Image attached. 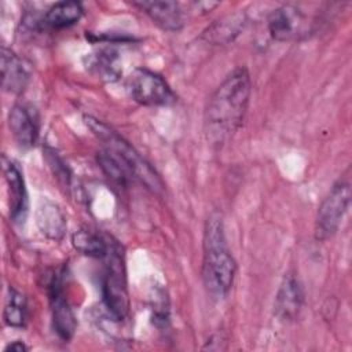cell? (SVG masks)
Masks as SVG:
<instances>
[{
	"label": "cell",
	"instance_id": "obj_3",
	"mask_svg": "<svg viewBox=\"0 0 352 352\" xmlns=\"http://www.w3.org/2000/svg\"><path fill=\"white\" fill-rule=\"evenodd\" d=\"M84 121L87 126L94 132V135H96L102 142H104L107 148L122 161V164L126 166L132 177L140 180L153 192L158 194L164 190L162 180L160 179L157 172L125 139H122L116 131H113L110 126H107L98 118L85 116Z\"/></svg>",
	"mask_w": 352,
	"mask_h": 352
},
{
	"label": "cell",
	"instance_id": "obj_17",
	"mask_svg": "<svg viewBox=\"0 0 352 352\" xmlns=\"http://www.w3.org/2000/svg\"><path fill=\"white\" fill-rule=\"evenodd\" d=\"M72 243L77 252L95 258H106L113 242L89 230H78L72 236Z\"/></svg>",
	"mask_w": 352,
	"mask_h": 352
},
{
	"label": "cell",
	"instance_id": "obj_19",
	"mask_svg": "<svg viewBox=\"0 0 352 352\" xmlns=\"http://www.w3.org/2000/svg\"><path fill=\"white\" fill-rule=\"evenodd\" d=\"M96 161H98L100 169L104 172V175L121 186H124L126 183L128 177L132 176L129 173V170L126 169V166L122 164V161L114 153H111L109 148L100 150L96 155Z\"/></svg>",
	"mask_w": 352,
	"mask_h": 352
},
{
	"label": "cell",
	"instance_id": "obj_8",
	"mask_svg": "<svg viewBox=\"0 0 352 352\" xmlns=\"http://www.w3.org/2000/svg\"><path fill=\"white\" fill-rule=\"evenodd\" d=\"M8 126L21 147H33L40 133V114L33 104L18 103L10 110Z\"/></svg>",
	"mask_w": 352,
	"mask_h": 352
},
{
	"label": "cell",
	"instance_id": "obj_18",
	"mask_svg": "<svg viewBox=\"0 0 352 352\" xmlns=\"http://www.w3.org/2000/svg\"><path fill=\"white\" fill-rule=\"evenodd\" d=\"M3 318L10 327H25L28 320V301L26 297L14 287L8 289Z\"/></svg>",
	"mask_w": 352,
	"mask_h": 352
},
{
	"label": "cell",
	"instance_id": "obj_12",
	"mask_svg": "<svg viewBox=\"0 0 352 352\" xmlns=\"http://www.w3.org/2000/svg\"><path fill=\"white\" fill-rule=\"evenodd\" d=\"M30 78V70L15 52L1 48V87L6 92L21 94Z\"/></svg>",
	"mask_w": 352,
	"mask_h": 352
},
{
	"label": "cell",
	"instance_id": "obj_4",
	"mask_svg": "<svg viewBox=\"0 0 352 352\" xmlns=\"http://www.w3.org/2000/svg\"><path fill=\"white\" fill-rule=\"evenodd\" d=\"M106 260L107 264L102 280V298L111 316L117 320H121L128 315L129 298L124 260L118 245H111Z\"/></svg>",
	"mask_w": 352,
	"mask_h": 352
},
{
	"label": "cell",
	"instance_id": "obj_16",
	"mask_svg": "<svg viewBox=\"0 0 352 352\" xmlns=\"http://www.w3.org/2000/svg\"><path fill=\"white\" fill-rule=\"evenodd\" d=\"M36 223L41 234L52 241H60L66 231V219L59 206L48 199L43 201L36 210Z\"/></svg>",
	"mask_w": 352,
	"mask_h": 352
},
{
	"label": "cell",
	"instance_id": "obj_15",
	"mask_svg": "<svg viewBox=\"0 0 352 352\" xmlns=\"http://www.w3.org/2000/svg\"><path fill=\"white\" fill-rule=\"evenodd\" d=\"M246 25V15L245 12H234L228 14L217 21H214L212 25H209L204 33L202 37L212 44L220 45V44H228L234 41L236 36L241 34Z\"/></svg>",
	"mask_w": 352,
	"mask_h": 352
},
{
	"label": "cell",
	"instance_id": "obj_5",
	"mask_svg": "<svg viewBox=\"0 0 352 352\" xmlns=\"http://www.w3.org/2000/svg\"><path fill=\"white\" fill-rule=\"evenodd\" d=\"M129 96L143 106H168L176 100V95L162 76L144 69H135L125 81Z\"/></svg>",
	"mask_w": 352,
	"mask_h": 352
},
{
	"label": "cell",
	"instance_id": "obj_20",
	"mask_svg": "<svg viewBox=\"0 0 352 352\" xmlns=\"http://www.w3.org/2000/svg\"><path fill=\"white\" fill-rule=\"evenodd\" d=\"M116 60L117 54L110 50H104L92 56L91 66L103 77H107L110 80L118 76V67L116 66Z\"/></svg>",
	"mask_w": 352,
	"mask_h": 352
},
{
	"label": "cell",
	"instance_id": "obj_1",
	"mask_svg": "<svg viewBox=\"0 0 352 352\" xmlns=\"http://www.w3.org/2000/svg\"><path fill=\"white\" fill-rule=\"evenodd\" d=\"M252 82L245 67L232 70L212 94L205 110V133L214 146L226 143L242 125Z\"/></svg>",
	"mask_w": 352,
	"mask_h": 352
},
{
	"label": "cell",
	"instance_id": "obj_13",
	"mask_svg": "<svg viewBox=\"0 0 352 352\" xmlns=\"http://www.w3.org/2000/svg\"><path fill=\"white\" fill-rule=\"evenodd\" d=\"M132 4L143 10L164 30L177 32L183 28V12L176 1H133Z\"/></svg>",
	"mask_w": 352,
	"mask_h": 352
},
{
	"label": "cell",
	"instance_id": "obj_7",
	"mask_svg": "<svg viewBox=\"0 0 352 352\" xmlns=\"http://www.w3.org/2000/svg\"><path fill=\"white\" fill-rule=\"evenodd\" d=\"M48 297L51 305L52 326L55 333L63 341H69L77 327L74 312L65 296L63 272H55L48 283Z\"/></svg>",
	"mask_w": 352,
	"mask_h": 352
},
{
	"label": "cell",
	"instance_id": "obj_9",
	"mask_svg": "<svg viewBox=\"0 0 352 352\" xmlns=\"http://www.w3.org/2000/svg\"><path fill=\"white\" fill-rule=\"evenodd\" d=\"M3 172L7 182L10 198V219L21 224L28 216V191L19 166L8 158H3Z\"/></svg>",
	"mask_w": 352,
	"mask_h": 352
},
{
	"label": "cell",
	"instance_id": "obj_10",
	"mask_svg": "<svg viewBox=\"0 0 352 352\" xmlns=\"http://www.w3.org/2000/svg\"><path fill=\"white\" fill-rule=\"evenodd\" d=\"M304 15L293 6H282L268 16V32L276 41H289L302 34Z\"/></svg>",
	"mask_w": 352,
	"mask_h": 352
},
{
	"label": "cell",
	"instance_id": "obj_6",
	"mask_svg": "<svg viewBox=\"0 0 352 352\" xmlns=\"http://www.w3.org/2000/svg\"><path fill=\"white\" fill-rule=\"evenodd\" d=\"M349 202H351L349 183L344 180L337 182L331 187L329 194L324 197V199L322 201L318 209V214L315 220V238L318 241L329 239L337 232L348 210Z\"/></svg>",
	"mask_w": 352,
	"mask_h": 352
},
{
	"label": "cell",
	"instance_id": "obj_22",
	"mask_svg": "<svg viewBox=\"0 0 352 352\" xmlns=\"http://www.w3.org/2000/svg\"><path fill=\"white\" fill-rule=\"evenodd\" d=\"M25 351H28V346H26L22 341L10 342V344L4 348V352H25Z\"/></svg>",
	"mask_w": 352,
	"mask_h": 352
},
{
	"label": "cell",
	"instance_id": "obj_11",
	"mask_svg": "<svg viewBox=\"0 0 352 352\" xmlns=\"http://www.w3.org/2000/svg\"><path fill=\"white\" fill-rule=\"evenodd\" d=\"M302 300L304 294L298 279L292 274L285 275L276 292L274 304V312L276 318L283 322L296 319L302 307Z\"/></svg>",
	"mask_w": 352,
	"mask_h": 352
},
{
	"label": "cell",
	"instance_id": "obj_21",
	"mask_svg": "<svg viewBox=\"0 0 352 352\" xmlns=\"http://www.w3.org/2000/svg\"><path fill=\"white\" fill-rule=\"evenodd\" d=\"M50 154V158H48V164L50 166L54 169V173L56 175L58 179L63 180L65 183H69V170H67V166L62 162V160L54 153V151H48Z\"/></svg>",
	"mask_w": 352,
	"mask_h": 352
},
{
	"label": "cell",
	"instance_id": "obj_23",
	"mask_svg": "<svg viewBox=\"0 0 352 352\" xmlns=\"http://www.w3.org/2000/svg\"><path fill=\"white\" fill-rule=\"evenodd\" d=\"M194 6L197 7L198 11L201 12H208V11H212L214 7L219 6V3H212V1H198V3H194Z\"/></svg>",
	"mask_w": 352,
	"mask_h": 352
},
{
	"label": "cell",
	"instance_id": "obj_2",
	"mask_svg": "<svg viewBox=\"0 0 352 352\" xmlns=\"http://www.w3.org/2000/svg\"><path fill=\"white\" fill-rule=\"evenodd\" d=\"M236 263L227 245L223 216L219 212L209 214L204 230L202 279L213 298H224L235 279Z\"/></svg>",
	"mask_w": 352,
	"mask_h": 352
},
{
	"label": "cell",
	"instance_id": "obj_14",
	"mask_svg": "<svg viewBox=\"0 0 352 352\" xmlns=\"http://www.w3.org/2000/svg\"><path fill=\"white\" fill-rule=\"evenodd\" d=\"M84 14L82 6L78 1H58L52 4L43 18L37 22L40 29L59 30L77 23Z\"/></svg>",
	"mask_w": 352,
	"mask_h": 352
}]
</instances>
